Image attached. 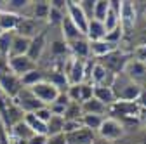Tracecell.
<instances>
[{"label": "cell", "instance_id": "1", "mask_svg": "<svg viewBox=\"0 0 146 144\" xmlns=\"http://www.w3.org/2000/svg\"><path fill=\"white\" fill-rule=\"evenodd\" d=\"M111 90H113L117 101L137 102V99H139V96L143 92V87L131 82L125 73H118V75H115V82L111 85Z\"/></svg>", "mask_w": 146, "mask_h": 144}, {"label": "cell", "instance_id": "2", "mask_svg": "<svg viewBox=\"0 0 146 144\" xmlns=\"http://www.w3.org/2000/svg\"><path fill=\"white\" fill-rule=\"evenodd\" d=\"M63 73L66 75V80L70 85H80L87 80V61L68 57L63 64Z\"/></svg>", "mask_w": 146, "mask_h": 144}, {"label": "cell", "instance_id": "3", "mask_svg": "<svg viewBox=\"0 0 146 144\" xmlns=\"http://www.w3.org/2000/svg\"><path fill=\"white\" fill-rule=\"evenodd\" d=\"M125 134H127L125 127L113 116H106L98 130V135L101 137V141H106V142H117Z\"/></svg>", "mask_w": 146, "mask_h": 144}, {"label": "cell", "instance_id": "4", "mask_svg": "<svg viewBox=\"0 0 146 144\" xmlns=\"http://www.w3.org/2000/svg\"><path fill=\"white\" fill-rule=\"evenodd\" d=\"M12 102L19 108V110L25 113V115H28V113H33V111H36V110H40V108L44 106L38 99H36L35 96H33V92L30 90L28 87H21V90L17 92L14 97H12Z\"/></svg>", "mask_w": 146, "mask_h": 144}, {"label": "cell", "instance_id": "5", "mask_svg": "<svg viewBox=\"0 0 146 144\" xmlns=\"http://www.w3.org/2000/svg\"><path fill=\"white\" fill-rule=\"evenodd\" d=\"M131 57H132L131 54H125V52H122L120 49H117L115 52L108 54V56H104V57H101V59H96V61L101 63L106 69L111 71V73L118 75V73H122V71H123L127 61H129Z\"/></svg>", "mask_w": 146, "mask_h": 144}, {"label": "cell", "instance_id": "6", "mask_svg": "<svg viewBox=\"0 0 146 144\" xmlns=\"http://www.w3.org/2000/svg\"><path fill=\"white\" fill-rule=\"evenodd\" d=\"M30 90L33 92V96L38 99L44 106H49V104H52L54 101H56V97H58V94H59V90L56 87H54L50 82H47V80H42V82H38L36 85H33V87H30Z\"/></svg>", "mask_w": 146, "mask_h": 144}, {"label": "cell", "instance_id": "7", "mask_svg": "<svg viewBox=\"0 0 146 144\" xmlns=\"http://www.w3.org/2000/svg\"><path fill=\"white\" fill-rule=\"evenodd\" d=\"M118 19H120V28L125 31H131L136 26L137 21V9L134 2H129V0H123L120 2V12H118Z\"/></svg>", "mask_w": 146, "mask_h": 144}, {"label": "cell", "instance_id": "8", "mask_svg": "<svg viewBox=\"0 0 146 144\" xmlns=\"http://www.w3.org/2000/svg\"><path fill=\"white\" fill-rule=\"evenodd\" d=\"M47 23H42V21H35V19H30V17H21L19 19V24L16 28V35L19 37H25L28 40H33L35 37H38L40 33H44V26Z\"/></svg>", "mask_w": 146, "mask_h": 144}, {"label": "cell", "instance_id": "9", "mask_svg": "<svg viewBox=\"0 0 146 144\" xmlns=\"http://www.w3.org/2000/svg\"><path fill=\"white\" fill-rule=\"evenodd\" d=\"M7 66H9L12 75L21 78L23 75L28 73V71L36 68V63L31 61L28 56H11V57H7Z\"/></svg>", "mask_w": 146, "mask_h": 144}, {"label": "cell", "instance_id": "10", "mask_svg": "<svg viewBox=\"0 0 146 144\" xmlns=\"http://www.w3.org/2000/svg\"><path fill=\"white\" fill-rule=\"evenodd\" d=\"M66 16L71 19V23L75 24L80 33L85 37V31H87V24H89V19L85 17V14L82 12L78 2H73V0H66Z\"/></svg>", "mask_w": 146, "mask_h": 144}, {"label": "cell", "instance_id": "11", "mask_svg": "<svg viewBox=\"0 0 146 144\" xmlns=\"http://www.w3.org/2000/svg\"><path fill=\"white\" fill-rule=\"evenodd\" d=\"M122 73H125L127 77H129L131 82L144 87V83H146V66L143 63H139L134 57H131L129 61H127V64H125Z\"/></svg>", "mask_w": 146, "mask_h": 144}, {"label": "cell", "instance_id": "12", "mask_svg": "<svg viewBox=\"0 0 146 144\" xmlns=\"http://www.w3.org/2000/svg\"><path fill=\"white\" fill-rule=\"evenodd\" d=\"M21 82H19V78H17L16 75H12V73H7V75H2L0 77V92H2L5 97H9V99H12L17 92L21 90Z\"/></svg>", "mask_w": 146, "mask_h": 144}, {"label": "cell", "instance_id": "13", "mask_svg": "<svg viewBox=\"0 0 146 144\" xmlns=\"http://www.w3.org/2000/svg\"><path fill=\"white\" fill-rule=\"evenodd\" d=\"M47 49V38H45V31L40 33L38 37H35L33 40H30V49H28V54L26 56L35 61V63H38L44 56V52Z\"/></svg>", "mask_w": 146, "mask_h": 144}, {"label": "cell", "instance_id": "14", "mask_svg": "<svg viewBox=\"0 0 146 144\" xmlns=\"http://www.w3.org/2000/svg\"><path fill=\"white\" fill-rule=\"evenodd\" d=\"M68 49H70V56L75 57V59H84V61H87V59L90 57V47H89V40H87L85 37L70 42V44H68Z\"/></svg>", "mask_w": 146, "mask_h": 144}, {"label": "cell", "instance_id": "15", "mask_svg": "<svg viewBox=\"0 0 146 144\" xmlns=\"http://www.w3.org/2000/svg\"><path fill=\"white\" fill-rule=\"evenodd\" d=\"M64 135H66V144H96V132L89 129H80L77 132Z\"/></svg>", "mask_w": 146, "mask_h": 144}, {"label": "cell", "instance_id": "16", "mask_svg": "<svg viewBox=\"0 0 146 144\" xmlns=\"http://www.w3.org/2000/svg\"><path fill=\"white\" fill-rule=\"evenodd\" d=\"M59 28H61V38H63L66 44H70V42H73V40H78V38L84 37V35L80 33V30L71 23V19H70L68 16H64V19L61 21Z\"/></svg>", "mask_w": 146, "mask_h": 144}, {"label": "cell", "instance_id": "17", "mask_svg": "<svg viewBox=\"0 0 146 144\" xmlns=\"http://www.w3.org/2000/svg\"><path fill=\"white\" fill-rule=\"evenodd\" d=\"M89 47H90V56L96 57V59H101V57L108 56V54H111V52H115L118 49L117 45L106 42L104 38L103 40H96V42H89Z\"/></svg>", "mask_w": 146, "mask_h": 144}, {"label": "cell", "instance_id": "18", "mask_svg": "<svg viewBox=\"0 0 146 144\" xmlns=\"http://www.w3.org/2000/svg\"><path fill=\"white\" fill-rule=\"evenodd\" d=\"M92 97L98 99L99 102H103L106 108L111 106L113 102H117V97L111 90V87H103V85H94L92 89Z\"/></svg>", "mask_w": 146, "mask_h": 144}, {"label": "cell", "instance_id": "19", "mask_svg": "<svg viewBox=\"0 0 146 144\" xmlns=\"http://www.w3.org/2000/svg\"><path fill=\"white\" fill-rule=\"evenodd\" d=\"M80 108H82V115H101V116H104L108 113V108L94 97L80 102Z\"/></svg>", "mask_w": 146, "mask_h": 144}, {"label": "cell", "instance_id": "20", "mask_svg": "<svg viewBox=\"0 0 146 144\" xmlns=\"http://www.w3.org/2000/svg\"><path fill=\"white\" fill-rule=\"evenodd\" d=\"M106 35V30H104V24L96 21V19H90L89 24H87V31H85V38L89 42H96V40H103Z\"/></svg>", "mask_w": 146, "mask_h": 144}, {"label": "cell", "instance_id": "21", "mask_svg": "<svg viewBox=\"0 0 146 144\" xmlns=\"http://www.w3.org/2000/svg\"><path fill=\"white\" fill-rule=\"evenodd\" d=\"M21 16L14 12H0V31H16L17 24H19Z\"/></svg>", "mask_w": 146, "mask_h": 144}, {"label": "cell", "instance_id": "22", "mask_svg": "<svg viewBox=\"0 0 146 144\" xmlns=\"http://www.w3.org/2000/svg\"><path fill=\"white\" fill-rule=\"evenodd\" d=\"M30 49V40L25 37H19V35L14 33L12 37V44H11V52H9V57L11 56H26Z\"/></svg>", "mask_w": 146, "mask_h": 144}, {"label": "cell", "instance_id": "23", "mask_svg": "<svg viewBox=\"0 0 146 144\" xmlns=\"http://www.w3.org/2000/svg\"><path fill=\"white\" fill-rule=\"evenodd\" d=\"M23 122L28 125V129L35 134V135H47V123H44V122H40L38 118H36L33 113H28V115H25V118H23Z\"/></svg>", "mask_w": 146, "mask_h": 144}, {"label": "cell", "instance_id": "24", "mask_svg": "<svg viewBox=\"0 0 146 144\" xmlns=\"http://www.w3.org/2000/svg\"><path fill=\"white\" fill-rule=\"evenodd\" d=\"M42 80H45V73H44V69H40L38 66H36L35 69H31V71H28L26 75H23L21 78H19V82H21V85L23 87H33V85H36L38 82H42Z\"/></svg>", "mask_w": 146, "mask_h": 144}, {"label": "cell", "instance_id": "25", "mask_svg": "<svg viewBox=\"0 0 146 144\" xmlns=\"http://www.w3.org/2000/svg\"><path fill=\"white\" fill-rule=\"evenodd\" d=\"M31 135H35L30 129H28V125L21 120V122H17L14 123L12 127H11V139H19V141H28Z\"/></svg>", "mask_w": 146, "mask_h": 144}, {"label": "cell", "instance_id": "26", "mask_svg": "<svg viewBox=\"0 0 146 144\" xmlns=\"http://www.w3.org/2000/svg\"><path fill=\"white\" fill-rule=\"evenodd\" d=\"M104 118L106 116H101V115H82L80 122L84 125V129H89V130H92V132H98Z\"/></svg>", "mask_w": 146, "mask_h": 144}, {"label": "cell", "instance_id": "27", "mask_svg": "<svg viewBox=\"0 0 146 144\" xmlns=\"http://www.w3.org/2000/svg\"><path fill=\"white\" fill-rule=\"evenodd\" d=\"M63 123H64V118L63 116L52 115L50 120L47 122V137L56 135V134H63Z\"/></svg>", "mask_w": 146, "mask_h": 144}, {"label": "cell", "instance_id": "28", "mask_svg": "<svg viewBox=\"0 0 146 144\" xmlns=\"http://www.w3.org/2000/svg\"><path fill=\"white\" fill-rule=\"evenodd\" d=\"M110 11V0H96V4H94V14H92V19L103 23L104 21V17Z\"/></svg>", "mask_w": 146, "mask_h": 144}, {"label": "cell", "instance_id": "29", "mask_svg": "<svg viewBox=\"0 0 146 144\" xmlns=\"http://www.w3.org/2000/svg\"><path fill=\"white\" fill-rule=\"evenodd\" d=\"M12 37H14V31H5L0 35V56L4 59L9 57V52H11V44H12Z\"/></svg>", "mask_w": 146, "mask_h": 144}, {"label": "cell", "instance_id": "30", "mask_svg": "<svg viewBox=\"0 0 146 144\" xmlns=\"http://www.w3.org/2000/svg\"><path fill=\"white\" fill-rule=\"evenodd\" d=\"M103 24H104V30H106V33H108V31H111V30H115V28H118V26H120L118 12H117V11H113L111 7H110V11H108V14H106V17H104Z\"/></svg>", "mask_w": 146, "mask_h": 144}, {"label": "cell", "instance_id": "31", "mask_svg": "<svg viewBox=\"0 0 146 144\" xmlns=\"http://www.w3.org/2000/svg\"><path fill=\"white\" fill-rule=\"evenodd\" d=\"M64 120H80L82 118V108L80 102H70V106L66 108V111L63 115Z\"/></svg>", "mask_w": 146, "mask_h": 144}, {"label": "cell", "instance_id": "32", "mask_svg": "<svg viewBox=\"0 0 146 144\" xmlns=\"http://www.w3.org/2000/svg\"><path fill=\"white\" fill-rule=\"evenodd\" d=\"M64 16H66V12L50 7L49 9V16H47V24H50V26H59L61 21L64 19Z\"/></svg>", "mask_w": 146, "mask_h": 144}, {"label": "cell", "instance_id": "33", "mask_svg": "<svg viewBox=\"0 0 146 144\" xmlns=\"http://www.w3.org/2000/svg\"><path fill=\"white\" fill-rule=\"evenodd\" d=\"M122 38H123V30L118 26V28H115V30H111V31H108L106 35H104V40L106 42H110V44H113V45H120V42H122Z\"/></svg>", "mask_w": 146, "mask_h": 144}, {"label": "cell", "instance_id": "34", "mask_svg": "<svg viewBox=\"0 0 146 144\" xmlns=\"http://www.w3.org/2000/svg\"><path fill=\"white\" fill-rule=\"evenodd\" d=\"M80 129H84L80 120H64V123H63V134H71Z\"/></svg>", "mask_w": 146, "mask_h": 144}, {"label": "cell", "instance_id": "35", "mask_svg": "<svg viewBox=\"0 0 146 144\" xmlns=\"http://www.w3.org/2000/svg\"><path fill=\"white\" fill-rule=\"evenodd\" d=\"M94 4H96V0H82V2H78L82 12L85 14V17L89 21L92 19V14H94Z\"/></svg>", "mask_w": 146, "mask_h": 144}, {"label": "cell", "instance_id": "36", "mask_svg": "<svg viewBox=\"0 0 146 144\" xmlns=\"http://www.w3.org/2000/svg\"><path fill=\"white\" fill-rule=\"evenodd\" d=\"M132 57H134L136 61H139V63H143V64L146 66V44H141V45H137V47L134 49Z\"/></svg>", "mask_w": 146, "mask_h": 144}, {"label": "cell", "instance_id": "37", "mask_svg": "<svg viewBox=\"0 0 146 144\" xmlns=\"http://www.w3.org/2000/svg\"><path fill=\"white\" fill-rule=\"evenodd\" d=\"M33 115L38 118L40 122H44V123H47V122L50 120V116H52V113H50V110H49V106H42L40 110L33 111Z\"/></svg>", "mask_w": 146, "mask_h": 144}, {"label": "cell", "instance_id": "38", "mask_svg": "<svg viewBox=\"0 0 146 144\" xmlns=\"http://www.w3.org/2000/svg\"><path fill=\"white\" fill-rule=\"evenodd\" d=\"M47 144H66V135L64 134H56L47 137Z\"/></svg>", "mask_w": 146, "mask_h": 144}, {"label": "cell", "instance_id": "39", "mask_svg": "<svg viewBox=\"0 0 146 144\" xmlns=\"http://www.w3.org/2000/svg\"><path fill=\"white\" fill-rule=\"evenodd\" d=\"M28 144H47V135H31Z\"/></svg>", "mask_w": 146, "mask_h": 144}, {"label": "cell", "instance_id": "40", "mask_svg": "<svg viewBox=\"0 0 146 144\" xmlns=\"http://www.w3.org/2000/svg\"><path fill=\"white\" fill-rule=\"evenodd\" d=\"M96 144H113V142H106V141H101V142H96Z\"/></svg>", "mask_w": 146, "mask_h": 144}, {"label": "cell", "instance_id": "41", "mask_svg": "<svg viewBox=\"0 0 146 144\" xmlns=\"http://www.w3.org/2000/svg\"><path fill=\"white\" fill-rule=\"evenodd\" d=\"M0 59H4V57H2V56H0Z\"/></svg>", "mask_w": 146, "mask_h": 144}, {"label": "cell", "instance_id": "42", "mask_svg": "<svg viewBox=\"0 0 146 144\" xmlns=\"http://www.w3.org/2000/svg\"><path fill=\"white\" fill-rule=\"evenodd\" d=\"M0 35H2V31H0Z\"/></svg>", "mask_w": 146, "mask_h": 144}, {"label": "cell", "instance_id": "43", "mask_svg": "<svg viewBox=\"0 0 146 144\" xmlns=\"http://www.w3.org/2000/svg\"><path fill=\"white\" fill-rule=\"evenodd\" d=\"M144 16H146V14H144Z\"/></svg>", "mask_w": 146, "mask_h": 144}]
</instances>
